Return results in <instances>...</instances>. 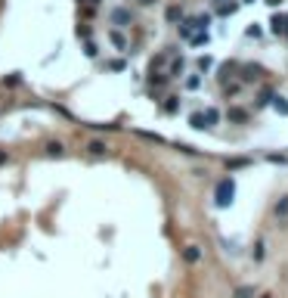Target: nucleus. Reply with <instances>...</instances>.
Wrapping results in <instances>:
<instances>
[{
    "instance_id": "bb28decb",
    "label": "nucleus",
    "mask_w": 288,
    "mask_h": 298,
    "mask_svg": "<svg viewBox=\"0 0 288 298\" xmlns=\"http://www.w3.org/2000/svg\"><path fill=\"white\" fill-rule=\"evenodd\" d=\"M242 3H254V0H242Z\"/></svg>"
},
{
    "instance_id": "20e7f679",
    "label": "nucleus",
    "mask_w": 288,
    "mask_h": 298,
    "mask_svg": "<svg viewBox=\"0 0 288 298\" xmlns=\"http://www.w3.org/2000/svg\"><path fill=\"white\" fill-rule=\"evenodd\" d=\"M112 22H115V25H118V28L130 25V13H127V9H115V13H112Z\"/></svg>"
},
{
    "instance_id": "1a4fd4ad",
    "label": "nucleus",
    "mask_w": 288,
    "mask_h": 298,
    "mask_svg": "<svg viewBox=\"0 0 288 298\" xmlns=\"http://www.w3.org/2000/svg\"><path fill=\"white\" fill-rule=\"evenodd\" d=\"M165 112H167V115H177V112H180V99H177V97H167Z\"/></svg>"
},
{
    "instance_id": "cd10ccee",
    "label": "nucleus",
    "mask_w": 288,
    "mask_h": 298,
    "mask_svg": "<svg viewBox=\"0 0 288 298\" xmlns=\"http://www.w3.org/2000/svg\"><path fill=\"white\" fill-rule=\"evenodd\" d=\"M263 298H273V295H263Z\"/></svg>"
},
{
    "instance_id": "a878e982",
    "label": "nucleus",
    "mask_w": 288,
    "mask_h": 298,
    "mask_svg": "<svg viewBox=\"0 0 288 298\" xmlns=\"http://www.w3.org/2000/svg\"><path fill=\"white\" fill-rule=\"evenodd\" d=\"M140 3H146V6H149V3H155V0H140Z\"/></svg>"
},
{
    "instance_id": "6e6552de",
    "label": "nucleus",
    "mask_w": 288,
    "mask_h": 298,
    "mask_svg": "<svg viewBox=\"0 0 288 298\" xmlns=\"http://www.w3.org/2000/svg\"><path fill=\"white\" fill-rule=\"evenodd\" d=\"M183 258H186V261H189V264H199V258H202V251H199V248H195V246H189L186 251H183Z\"/></svg>"
},
{
    "instance_id": "0eeeda50",
    "label": "nucleus",
    "mask_w": 288,
    "mask_h": 298,
    "mask_svg": "<svg viewBox=\"0 0 288 298\" xmlns=\"http://www.w3.org/2000/svg\"><path fill=\"white\" fill-rule=\"evenodd\" d=\"M109 38H112V44H115L118 50H127V41H124V34H121V31H109Z\"/></svg>"
},
{
    "instance_id": "7ed1b4c3",
    "label": "nucleus",
    "mask_w": 288,
    "mask_h": 298,
    "mask_svg": "<svg viewBox=\"0 0 288 298\" xmlns=\"http://www.w3.org/2000/svg\"><path fill=\"white\" fill-rule=\"evenodd\" d=\"M87 152L99 158V155H106V152H109V146L102 143V140H90V143H87Z\"/></svg>"
},
{
    "instance_id": "6ab92c4d",
    "label": "nucleus",
    "mask_w": 288,
    "mask_h": 298,
    "mask_svg": "<svg viewBox=\"0 0 288 298\" xmlns=\"http://www.w3.org/2000/svg\"><path fill=\"white\" fill-rule=\"evenodd\" d=\"M47 152L50 155H62V143H47Z\"/></svg>"
},
{
    "instance_id": "393cba45",
    "label": "nucleus",
    "mask_w": 288,
    "mask_h": 298,
    "mask_svg": "<svg viewBox=\"0 0 288 298\" xmlns=\"http://www.w3.org/2000/svg\"><path fill=\"white\" fill-rule=\"evenodd\" d=\"M6 162V152H3V149H0V165H3Z\"/></svg>"
},
{
    "instance_id": "9d476101",
    "label": "nucleus",
    "mask_w": 288,
    "mask_h": 298,
    "mask_svg": "<svg viewBox=\"0 0 288 298\" xmlns=\"http://www.w3.org/2000/svg\"><path fill=\"white\" fill-rule=\"evenodd\" d=\"M233 298H254V286H239L233 292Z\"/></svg>"
},
{
    "instance_id": "f257e3e1",
    "label": "nucleus",
    "mask_w": 288,
    "mask_h": 298,
    "mask_svg": "<svg viewBox=\"0 0 288 298\" xmlns=\"http://www.w3.org/2000/svg\"><path fill=\"white\" fill-rule=\"evenodd\" d=\"M233 196H236V183H233V177H223L220 183H217V190H214L217 208H229V205H233Z\"/></svg>"
},
{
    "instance_id": "dca6fc26",
    "label": "nucleus",
    "mask_w": 288,
    "mask_h": 298,
    "mask_svg": "<svg viewBox=\"0 0 288 298\" xmlns=\"http://www.w3.org/2000/svg\"><path fill=\"white\" fill-rule=\"evenodd\" d=\"M199 84H202L199 75H189V78H186V87H189V90H199Z\"/></svg>"
},
{
    "instance_id": "f03ea898",
    "label": "nucleus",
    "mask_w": 288,
    "mask_h": 298,
    "mask_svg": "<svg viewBox=\"0 0 288 298\" xmlns=\"http://www.w3.org/2000/svg\"><path fill=\"white\" fill-rule=\"evenodd\" d=\"M270 31H273V34H288V16H285V13H282V16H273Z\"/></svg>"
},
{
    "instance_id": "423d86ee",
    "label": "nucleus",
    "mask_w": 288,
    "mask_h": 298,
    "mask_svg": "<svg viewBox=\"0 0 288 298\" xmlns=\"http://www.w3.org/2000/svg\"><path fill=\"white\" fill-rule=\"evenodd\" d=\"M226 118H229V121H248V112L239 109V106H233V109L226 112Z\"/></svg>"
},
{
    "instance_id": "f3484780",
    "label": "nucleus",
    "mask_w": 288,
    "mask_h": 298,
    "mask_svg": "<svg viewBox=\"0 0 288 298\" xmlns=\"http://www.w3.org/2000/svg\"><path fill=\"white\" fill-rule=\"evenodd\" d=\"M248 165V158H229L226 162V168H245Z\"/></svg>"
},
{
    "instance_id": "412c9836",
    "label": "nucleus",
    "mask_w": 288,
    "mask_h": 298,
    "mask_svg": "<svg viewBox=\"0 0 288 298\" xmlns=\"http://www.w3.org/2000/svg\"><path fill=\"white\" fill-rule=\"evenodd\" d=\"M254 261H263V243L254 246Z\"/></svg>"
},
{
    "instance_id": "a211bd4d",
    "label": "nucleus",
    "mask_w": 288,
    "mask_h": 298,
    "mask_svg": "<svg viewBox=\"0 0 288 298\" xmlns=\"http://www.w3.org/2000/svg\"><path fill=\"white\" fill-rule=\"evenodd\" d=\"M211 65H214V59H211V56H202V59H199V68H202V72H208Z\"/></svg>"
},
{
    "instance_id": "4468645a",
    "label": "nucleus",
    "mask_w": 288,
    "mask_h": 298,
    "mask_svg": "<svg viewBox=\"0 0 288 298\" xmlns=\"http://www.w3.org/2000/svg\"><path fill=\"white\" fill-rule=\"evenodd\" d=\"M189 124H192V128H205V115H202V112H195V115H189Z\"/></svg>"
},
{
    "instance_id": "4be33fe9",
    "label": "nucleus",
    "mask_w": 288,
    "mask_h": 298,
    "mask_svg": "<svg viewBox=\"0 0 288 298\" xmlns=\"http://www.w3.org/2000/svg\"><path fill=\"white\" fill-rule=\"evenodd\" d=\"M78 38H90V25H78Z\"/></svg>"
},
{
    "instance_id": "39448f33",
    "label": "nucleus",
    "mask_w": 288,
    "mask_h": 298,
    "mask_svg": "<svg viewBox=\"0 0 288 298\" xmlns=\"http://www.w3.org/2000/svg\"><path fill=\"white\" fill-rule=\"evenodd\" d=\"M202 115H205V128H214V124L220 121V112H217V109H205Z\"/></svg>"
},
{
    "instance_id": "ddd939ff",
    "label": "nucleus",
    "mask_w": 288,
    "mask_h": 298,
    "mask_svg": "<svg viewBox=\"0 0 288 298\" xmlns=\"http://www.w3.org/2000/svg\"><path fill=\"white\" fill-rule=\"evenodd\" d=\"M189 44H192V47H202V44H208V31H199V34H192V38H189Z\"/></svg>"
},
{
    "instance_id": "f8f14e48",
    "label": "nucleus",
    "mask_w": 288,
    "mask_h": 298,
    "mask_svg": "<svg viewBox=\"0 0 288 298\" xmlns=\"http://www.w3.org/2000/svg\"><path fill=\"white\" fill-rule=\"evenodd\" d=\"M273 109L279 112V115H288V102H285L282 97H273Z\"/></svg>"
},
{
    "instance_id": "2eb2a0df",
    "label": "nucleus",
    "mask_w": 288,
    "mask_h": 298,
    "mask_svg": "<svg viewBox=\"0 0 288 298\" xmlns=\"http://www.w3.org/2000/svg\"><path fill=\"white\" fill-rule=\"evenodd\" d=\"M192 28H195L192 22H183V25H180V38H186V41H189V38H192Z\"/></svg>"
},
{
    "instance_id": "5701e85b",
    "label": "nucleus",
    "mask_w": 288,
    "mask_h": 298,
    "mask_svg": "<svg viewBox=\"0 0 288 298\" xmlns=\"http://www.w3.org/2000/svg\"><path fill=\"white\" fill-rule=\"evenodd\" d=\"M84 50H87V56H96V53H99V50H96V44H90V41H87V47H84Z\"/></svg>"
},
{
    "instance_id": "aec40b11",
    "label": "nucleus",
    "mask_w": 288,
    "mask_h": 298,
    "mask_svg": "<svg viewBox=\"0 0 288 298\" xmlns=\"http://www.w3.org/2000/svg\"><path fill=\"white\" fill-rule=\"evenodd\" d=\"M167 19L177 22V19H180V6H170V9H167Z\"/></svg>"
},
{
    "instance_id": "9b49d317",
    "label": "nucleus",
    "mask_w": 288,
    "mask_h": 298,
    "mask_svg": "<svg viewBox=\"0 0 288 298\" xmlns=\"http://www.w3.org/2000/svg\"><path fill=\"white\" fill-rule=\"evenodd\" d=\"M276 217H288V196H282L276 202Z\"/></svg>"
},
{
    "instance_id": "b1692460",
    "label": "nucleus",
    "mask_w": 288,
    "mask_h": 298,
    "mask_svg": "<svg viewBox=\"0 0 288 298\" xmlns=\"http://www.w3.org/2000/svg\"><path fill=\"white\" fill-rule=\"evenodd\" d=\"M81 3H87V6H96V3H99V0H81Z\"/></svg>"
}]
</instances>
